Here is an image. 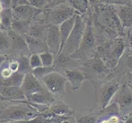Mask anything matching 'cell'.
Segmentation results:
<instances>
[{"mask_svg":"<svg viewBox=\"0 0 132 123\" xmlns=\"http://www.w3.org/2000/svg\"><path fill=\"white\" fill-rule=\"evenodd\" d=\"M7 67L10 68L13 73L19 71V62H18L17 59H10L8 61Z\"/></svg>","mask_w":132,"mask_h":123,"instance_id":"cell-33","label":"cell"},{"mask_svg":"<svg viewBox=\"0 0 132 123\" xmlns=\"http://www.w3.org/2000/svg\"><path fill=\"white\" fill-rule=\"evenodd\" d=\"M0 28H1V19H0Z\"/></svg>","mask_w":132,"mask_h":123,"instance_id":"cell-44","label":"cell"},{"mask_svg":"<svg viewBox=\"0 0 132 123\" xmlns=\"http://www.w3.org/2000/svg\"><path fill=\"white\" fill-rule=\"evenodd\" d=\"M11 48L10 40L7 30H4L0 28V54L7 51Z\"/></svg>","mask_w":132,"mask_h":123,"instance_id":"cell-27","label":"cell"},{"mask_svg":"<svg viewBox=\"0 0 132 123\" xmlns=\"http://www.w3.org/2000/svg\"><path fill=\"white\" fill-rule=\"evenodd\" d=\"M17 61L19 62V72L22 74H27L32 71L29 63V58L25 55H20L17 58Z\"/></svg>","mask_w":132,"mask_h":123,"instance_id":"cell-29","label":"cell"},{"mask_svg":"<svg viewBox=\"0 0 132 123\" xmlns=\"http://www.w3.org/2000/svg\"><path fill=\"white\" fill-rule=\"evenodd\" d=\"M3 4H2V3L1 2H0V13H1V12L3 10Z\"/></svg>","mask_w":132,"mask_h":123,"instance_id":"cell-42","label":"cell"},{"mask_svg":"<svg viewBox=\"0 0 132 123\" xmlns=\"http://www.w3.org/2000/svg\"><path fill=\"white\" fill-rule=\"evenodd\" d=\"M39 114V112L26 101L12 102L7 106L0 107V121H30Z\"/></svg>","mask_w":132,"mask_h":123,"instance_id":"cell-2","label":"cell"},{"mask_svg":"<svg viewBox=\"0 0 132 123\" xmlns=\"http://www.w3.org/2000/svg\"><path fill=\"white\" fill-rule=\"evenodd\" d=\"M9 40H10L11 48L14 50L16 53H19L20 55L26 56L27 53H30L29 51L28 46L26 42V39L21 35H18L17 33L14 32L12 30H7Z\"/></svg>","mask_w":132,"mask_h":123,"instance_id":"cell-14","label":"cell"},{"mask_svg":"<svg viewBox=\"0 0 132 123\" xmlns=\"http://www.w3.org/2000/svg\"><path fill=\"white\" fill-rule=\"evenodd\" d=\"M120 61L123 62V65L121 67V69L127 71L132 74V50L130 48H126V51Z\"/></svg>","mask_w":132,"mask_h":123,"instance_id":"cell-26","label":"cell"},{"mask_svg":"<svg viewBox=\"0 0 132 123\" xmlns=\"http://www.w3.org/2000/svg\"><path fill=\"white\" fill-rule=\"evenodd\" d=\"M12 9L15 19L22 21H29L35 13H37L39 11V8L35 7L31 4L18 6Z\"/></svg>","mask_w":132,"mask_h":123,"instance_id":"cell-18","label":"cell"},{"mask_svg":"<svg viewBox=\"0 0 132 123\" xmlns=\"http://www.w3.org/2000/svg\"><path fill=\"white\" fill-rule=\"evenodd\" d=\"M122 27L130 28L132 26V6L129 4H118L115 7Z\"/></svg>","mask_w":132,"mask_h":123,"instance_id":"cell-17","label":"cell"},{"mask_svg":"<svg viewBox=\"0 0 132 123\" xmlns=\"http://www.w3.org/2000/svg\"><path fill=\"white\" fill-rule=\"evenodd\" d=\"M126 42L122 37H117L97 48L98 57L108 69L112 71L119 63L126 51Z\"/></svg>","mask_w":132,"mask_h":123,"instance_id":"cell-1","label":"cell"},{"mask_svg":"<svg viewBox=\"0 0 132 123\" xmlns=\"http://www.w3.org/2000/svg\"><path fill=\"white\" fill-rule=\"evenodd\" d=\"M76 14L65 21L64 22H62L61 25L58 26V30H59V35H60V39H61V48H60V53H62L63 47L67 42V40L69 37V35L71 32L73 26L75 24V18H76Z\"/></svg>","mask_w":132,"mask_h":123,"instance_id":"cell-19","label":"cell"},{"mask_svg":"<svg viewBox=\"0 0 132 123\" xmlns=\"http://www.w3.org/2000/svg\"><path fill=\"white\" fill-rule=\"evenodd\" d=\"M0 2L2 3L3 8H10L11 7V0H0Z\"/></svg>","mask_w":132,"mask_h":123,"instance_id":"cell-36","label":"cell"},{"mask_svg":"<svg viewBox=\"0 0 132 123\" xmlns=\"http://www.w3.org/2000/svg\"><path fill=\"white\" fill-rule=\"evenodd\" d=\"M25 75L17 71L13 73L9 78L0 80V85L3 86H16V87H21V85L23 81Z\"/></svg>","mask_w":132,"mask_h":123,"instance_id":"cell-23","label":"cell"},{"mask_svg":"<svg viewBox=\"0 0 132 123\" xmlns=\"http://www.w3.org/2000/svg\"><path fill=\"white\" fill-rule=\"evenodd\" d=\"M128 45H129V48L132 50V34H130L128 35Z\"/></svg>","mask_w":132,"mask_h":123,"instance_id":"cell-40","label":"cell"},{"mask_svg":"<svg viewBox=\"0 0 132 123\" xmlns=\"http://www.w3.org/2000/svg\"><path fill=\"white\" fill-rule=\"evenodd\" d=\"M69 5L80 15L86 13L89 7L88 0H69Z\"/></svg>","mask_w":132,"mask_h":123,"instance_id":"cell-25","label":"cell"},{"mask_svg":"<svg viewBox=\"0 0 132 123\" xmlns=\"http://www.w3.org/2000/svg\"><path fill=\"white\" fill-rule=\"evenodd\" d=\"M0 95L9 102L26 101V95L20 87L0 85Z\"/></svg>","mask_w":132,"mask_h":123,"instance_id":"cell-16","label":"cell"},{"mask_svg":"<svg viewBox=\"0 0 132 123\" xmlns=\"http://www.w3.org/2000/svg\"><path fill=\"white\" fill-rule=\"evenodd\" d=\"M48 111L55 116L66 117H71V116L73 117L74 113V111L62 101H59L58 103H54L52 104L49 107Z\"/></svg>","mask_w":132,"mask_h":123,"instance_id":"cell-21","label":"cell"},{"mask_svg":"<svg viewBox=\"0 0 132 123\" xmlns=\"http://www.w3.org/2000/svg\"><path fill=\"white\" fill-rule=\"evenodd\" d=\"M29 2L32 6L37 8H39V6L41 5L43 3V0H29Z\"/></svg>","mask_w":132,"mask_h":123,"instance_id":"cell-35","label":"cell"},{"mask_svg":"<svg viewBox=\"0 0 132 123\" xmlns=\"http://www.w3.org/2000/svg\"><path fill=\"white\" fill-rule=\"evenodd\" d=\"M76 13V12L74 11V9L70 5L61 4L49 12L48 21L51 25L58 26L62 22L73 17Z\"/></svg>","mask_w":132,"mask_h":123,"instance_id":"cell-10","label":"cell"},{"mask_svg":"<svg viewBox=\"0 0 132 123\" xmlns=\"http://www.w3.org/2000/svg\"><path fill=\"white\" fill-rule=\"evenodd\" d=\"M121 117H126L132 113V89L128 82H124L120 86L115 95V102Z\"/></svg>","mask_w":132,"mask_h":123,"instance_id":"cell-8","label":"cell"},{"mask_svg":"<svg viewBox=\"0 0 132 123\" xmlns=\"http://www.w3.org/2000/svg\"><path fill=\"white\" fill-rule=\"evenodd\" d=\"M61 74L64 76L67 81L69 82L71 89L72 90H77L80 88L85 80H87V77L85 73L79 68H70L64 70Z\"/></svg>","mask_w":132,"mask_h":123,"instance_id":"cell-13","label":"cell"},{"mask_svg":"<svg viewBox=\"0 0 132 123\" xmlns=\"http://www.w3.org/2000/svg\"><path fill=\"white\" fill-rule=\"evenodd\" d=\"M44 87L53 96H63L65 95L67 80L62 74L58 71H53L46 75L40 80Z\"/></svg>","mask_w":132,"mask_h":123,"instance_id":"cell-9","label":"cell"},{"mask_svg":"<svg viewBox=\"0 0 132 123\" xmlns=\"http://www.w3.org/2000/svg\"><path fill=\"white\" fill-rule=\"evenodd\" d=\"M95 46H96V37L93 26L87 22L85 34L78 49L70 56L77 61L84 62L95 56Z\"/></svg>","mask_w":132,"mask_h":123,"instance_id":"cell-5","label":"cell"},{"mask_svg":"<svg viewBox=\"0 0 132 123\" xmlns=\"http://www.w3.org/2000/svg\"><path fill=\"white\" fill-rule=\"evenodd\" d=\"M29 21H22V20H16L14 19L11 26V30L14 32L17 33L23 36L27 33L29 30Z\"/></svg>","mask_w":132,"mask_h":123,"instance_id":"cell-24","label":"cell"},{"mask_svg":"<svg viewBox=\"0 0 132 123\" xmlns=\"http://www.w3.org/2000/svg\"><path fill=\"white\" fill-rule=\"evenodd\" d=\"M53 71H56L55 67H40L38 68H35V69H33L31 73H32L36 78H37L39 80H41L43 77H44L46 75L51 73Z\"/></svg>","mask_w":132,"mask_h":123,"instance_id":"cell-30","label":"cell"},{"mask_svg":"<svg viewBox=\"0 0 132 123\" xmlns=\"http://www.w3.org/2000/svg\"><path fill=\"white\" fill-rule=\"evenodd\" d=\"M86 26H87V22L85 21V18H83L81 15L76 13L73 29H72L61 53L70 56L78 49L84 36Z\"/></svg>","mask_w":132,"mask_h":123,"instance_id":"cell-7","label":"cell"},{"mask_svg":"<svg viewBox=\"0 0 132 123\" xmlns=\"http://www.w3.org/2000/svg\"><path fill=\"white\" fill-rule=\"evenodd\" d=\"M44 43L47 46L48 51L53 53L54 56L57 57L60 54L61 39L58 26L53 25H49L47 26Z\"/></svg>","mask_w":132,"mask_h":123,"instance_id":"cell-11","label":"cell"},{"mask_svg":"<svg viewBox=\"0 0 132 123\" xmlns=\"http://www.w3.org/2000/svg\"><path fill=\"white\" fill-rule=\"evenodd\" d=\"M5 61H7V57L3 55V54H0V67H2V65Z\"/></svg>","mask_w":132,"mask_h":123,"instance_id":"cell-39","label":"cell"},{"mask_svg":"<svg viewBox=\"0 0 132 123\" xmlns=\"http://www.w3.org/2000/svg\"><path fill=\"white\" fill-rule=\"evenodd\" d=\"M95 87V100L100 110L111 103L121 86L120 78H108L92 83Z\"/></svg>","mask_w":132,"mask_h":123,"instance_id":"cell-3","label":"cell"},{"mask_svg":"<svg viewBox=\"0 0 132 123\" xmlns=\"http://www.w3.org/2000/svg\"><path fill=\"white\" fill-rule=\"evenodd\" d=\"M23 37L26 39V42L27 44V46H28L30 53L39 54L41 53L48 51L47 46L44 40L32 37V36L28 35H24Z\"/></svg>","mask_w":132,"mask_h":123,"instance_id":"cell-20","label":"cell"},{"mask_svg":"<svg viewBox=\"0 0 132 123\" xmlns=\"http://www.w3.org/2000/svg\"><path fill=\"white\" fill-rule=\"evenodd\" d=\"M0 123H31L30 121H0Z\"/></svg>","mask_w":132,"mask_h":123,"instance_id":"cell-37","label":"cell"},{"mask_svg":"<svg viewBox=\"0 0 132 123\" xmlns=\"http://www.w3.org/2000/svg\"><path fill=\"white\" fill-rule=\"evenodd\" d=\"M128 85H130V87L131 88V89H132V83H128Z\"/></svg>","mask_w":132,"mask_h":123,"instance_id":"cell-43","label":"cell"},{"mask_svg":"<svg viewBox=\"0 0 132 123\" xmlns=\"http://www.w3.org/2000/svg\"><path fill=\"white\" fill-rule=\"evenodd\" d=\"M3 102H9V101H7V99H5L3 97H2L1 95H0V103H3Z\"/></svg>","mask_w":132,"mask_h":123,"instance_id":"cell-41","label":"cell"},{"mask_svg":"<svg viewBox=\"0 0 132 123\" xmlns=\"http://www.w3.org/2000/svg\"><path fill=\"white\" fill-rule=\"evenodd\" d=\"M26 101L30 104H37V105L50 107L55 103V99L53 98V95L46 89L28 95L26 97Z\"/></svg>","mask_w":132,"mask_h":123,"instance_id":"cell-15","label":"cell"},{"mask_svg":"<svg viewBox=\"0 0 132 123\" xmlns=\"http://www.w3.org/2000/svg\"><path fill=\"white\" fill-rule=\"evenodd\" d=\"M122 123H132V113H130L129 116H127L125 121Z\"/></svg>","mask_w":132,"mask_h":123,"instance_id":"cell-38","label":"cell"},{"mask_svg":"<svg viewBox=\"0 0 132 123\" xmlns=\"http://www.w3.org/2000/svg\"><path fill=\"white\" fill-rule=\"evenodd\" d=\"M29 63L31 69H35V68H38L42 67V62L40 60V58L39 54L36 53H31L30 57H29Z\"/></svg>","mask_w":132,"mask_h":123,"instance_id":"cell-32","label":"cell"},{"mask_svg":"<svg viewBox=\"0 0 132 123\" xmlns=\"http://www.w3.org/2000/svg\"><path fill=\"white\" fill-rule=\"evenodd\" d=\"M97 21L103 32L112 39L121 37L123 35V27L114 7H107L102 9L97 17Z\"/></svg>","mask_w":132,"mask_h":123,"instance_id":"cell-4","label":"cell"},{"mask_svg":"<svg viewBox=\"0 0 132 123\" xmlns=\"http://www.w3.org/2000/svg\"><path fill=\"white\" fill-rule=\"evenodd\" d=\"M40 60L42 62V66L45 67H52L54 65V62H55V58L53 53H51L48 51L44 52L39 54Z\"/></svg>","mask_w":132,"mask_h":123,"instance_id":"cell-28","label":"cell"},{"mask_svg":"<svg viewBox=\"0 0 132 123\" xmlns=\"http://www.w3.org/2000/svg\"><path fill=\"white\" fill-rule=\"evenodd\" d=\"M74 119V123H98V117L95 114H85Z\"/></svg>","mask_w":132,"mask_h":123,"instance_id":"cell-31","label":"cell"},{"mask_svg":"<svg viewBox=\"0 0 132 123\" xmlns=\"http://www.w3.org/2000/svg\"><path fill=\"white\" fill-rule=\"evenodd\" d=\"M20 88L22 90V92L25 94L26 97L34 93L47 89L42 84V82L36 78L31 72L25 75Z\"/></svg>","mask_w":132,"mask_h":123,"instance_id":"cell-12","label":"cell"},{"mask_svg":"<svg viewBox=\"0 0 132 123\" xmlns=\"http://www.w3.org/2000/svg\"><path fill=\"white\" fill-rule=\"evenodd\" d=\"M0 19H1V28L4 30H10L12 21L15 19L12 9L11 7L4 8L0 13Z\"/></svg>","mask_w":132,"mask_h":123,"instance_id":"cell-22","label":"cell"},{"mask_svg":"<svg viewBox=\"0 0 132 123\" xmlns=\"http://www.w3.org/2000/svg\"><path fill=\"white\" fill-rule=\"evenodd\" d=\"M79 69L84 72L91 83L105 80L112 71L96 55L81 63Z\"/></svg>","mask_w":132,"mask_h":123,"instance_id":"cell-6","label":"cell"},{"mask_svg":"<svg viewBox=\"0 0 132 123\" xmlns=\"http://www.w3.org/2000/svg\"><path fill=\"white\" fill-rule=\"evenodd\" d=\"M30 4L29 0H11V7L14 8L21 5H28Z\"/></svg>","mask_w":132,"mask_h":123,"instance_id":"cell-34","label":"cell"}]
</instances>
